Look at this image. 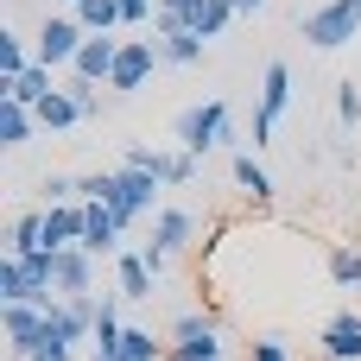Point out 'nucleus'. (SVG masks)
I'll return each mask as SVG.
<instances>
[{
	"instance_id": "nucleus-1",
	"label": "nucleus",
	"mask_w": 361,
	"mask_h": 361,
	"mask_svg": "<svg viewBox=\"0 0 361 361\" xmlns=\"http://www.w3.org/2000/svg\"><path fill=\"white\" fill-rule=\"evenodd\" d=\"M159 190H165V178H152V171H140V165H114L108 171V209H114V222L121 228H133V222H146V216H159L165 203H159Z\"/></svg>"
},
{
	"instance_id": "nucleus-2",
	"label": "nucleus",
	"mask_w": 361,
	"mask_h": 361,
	"mask_svg": "<svg viewBox=\"0 0 361 361\" xmlns=\"http://www.w3.org/2000/svg\"><path fill=\"white\" fill-rule=\"evenodd\" d=\"M171 140L184 146V152H216V146H228L235 140V121H228V102H197V108H184L178 121H171Z\"/></svg>"
},
{
	"instance_id": "nucleus-3",
	"label": "nucleus",
	"mask_w": 361,
	"mask_h": 361,
	"mask_svg": "<svg viewBox=\"0 0 361 361\" xmlns=\"http://www.w3.org/2000/svg\"><path fill=\"white\" fill-rule=\"evenodd\" d=\"M82 44H89V32H82V19H76V13H44V19H38V32H32V57H38V63H51V70H70Z\"/></svg>"
},
{
	"instance_id": "nucleus-4",
	"label": "nucleus",
	"mask_w": 361,
	"mask_h": 361,
	"mask_svg": "<svg viewBox=\"0 0 361 361\" xmlns=\"http://www.w3.org/2000/svg\"><path fill=\"white\" fill-rule=\"evenodd\" d=\"M298 32H305V44H317V51L349 44V38L361 32V0H324L317 13H305V19H298Z\"/></svg>"
},
{
	"instance_id": "nucleus-5",
	"label": "nucleus",
	"mask_w": 361,
	"mask_h": 361,
	"mask_svg": "<svg viewBox=\"0 0 361 361\" xmlns=\"http://www.w3.org/2000/svg\"><path fill=\"white\" fill-rule=\"evenodd\" d=\"M190 241H197V216H190V209H178V203H165V209L152 216L146 267H152V273H165V267H171V260H178V254H184Z\"/></svg>"
},
{
	"instance_id": "nucleus-6",
	"label": "nucleus",
	"mask_w": 361,
	"mask_h": 361,
	"mask_svg": "<svg viewBox=\"0 0 361 361\" xmlns=\"http://www.w3.org/2000/svg\"><path fill=\"white\" fill-rule=\"evenodd\" d=\"M292 108V63L286 57H273L267 70H260V108H254V146H267L273 140V127H279V114Z\"/></svg>"
},
{
	"instance_id": "nucleus-7",
	"label": "nucleus",
	"mask_w": 361,
	"mask_h": 361,
	"mask_svg": "<svg viewBox=\"0 0 361 361\" xmlns=\"http://www.w3.org/2000/svg\"><path fill=\"white\" fill-rule=\"evenodd\" d=\"M171 361H228V343H222V330H216L209 317L184 311V317L171 324Z\"/></svg>"
},
{
	"instance_id": "nucleus-8",
	"label": "nucleus",
	"mask_w": 361,
	"mask_h": 361,
	"mask_svg": "<svg viewBox=\"0 0 361 361\" xmlns=\"http://www.w3.org/2000/svg\"><path fill=\"white\" fill-rule=\"evenodd\" d=\"M165 57H159V38H121V57H114V76H108V89L114 95H133V89H146L152 82V70H159Z\"/></svg>"
},
{
	"instance_id": "nucleus-9",
	"label": "nucleus",
	"mask_w": 361,
	"mask_h": 361,
	"mask_svg": "<svg viewBox=\"0 0 361 361\" xmlns=\"http://www.w3.org/2000/svg\"><path fill=\"white\" fill-rule=\"evenodd\" d=\"M0 330H6L13 361H32L38 336H44V305H0Z\"/></svg>"
},
{
	"instance_id": "nucleus-10",
	"label": "nucleus",
	"mask_w": 361,
	"mask_h": 361,
	"mask_svg": "<svg viewBox=\"0 0 361 361\" xmlns=\"http://www.w3.org/2000/svg\"><path fill=\"white\" fill-rule=\"evenodd\" d=\"M171 13H178V25H184V32H197L203 44H209V38H222V32H228V25L241 19V13H235L228 0H178Z\"/></svg>"
},
{
	"instance_id": "nucleus-11",
	"label": "nucleus",
	"mask_w": 361,
	"mask_h": 361,
	"mask_svg": "<svg viewBox=\"0 0 361 361\" xmlns=\"http://www.w3.org/2000/svg\"><path fill=\"white\" fill-rule=\"evenodd\" d=\"M152 286H159V273L146 267V247H121V254H114V292H121L127 305H146Z\"/></svg>"
},
{
	"instance_id": "nucleus-12",
	"label": "nucleus",
	"mask_w": 361,
	"mask_h": 361,
	"mask_svg": "<svg viewBox=\"0 0 361 361\" xmlns=\"http://www.w3.org/2000/svg\"><path fill=\"white\" fill-rule=\"evenodd\" d=\"M57 82H63V76H57L51 63H32V70H19V76H0V102H13V108H38Z\"/></svg>"
},
{
	"instance_id": "nucleus-13",
	"label": "nucleus",
	"mask_w": 361,
	"mask_h": 361,
	"mask_svg": "<svg viewBox=\"0 0 361 361\" xmlns=\"http://www.w3.org/2000/svg\"><path fill=\"white\" fill-rule=\"evenodd\" d=\"M121 235H127V228L114 222L108 203H82V247H89L95 260H102V254L114 260V254H121Z\"/></svg>"
},
{
	"instance_id": "nucleus-14",
	"label": "nucleus",
	"mask_w": 361,
	"mask_h": 361,
	"mask_svg": "<svg viewBox=\"0 0 361 361\" xmlns=\"http://www.w3.org/2000/svg\"><path fill=\"white\" fill-rule=\"evenodd\" d=\"M51 286H57V298H82V292H95V254H89V247H63Z\"/></svg>"
},
{
	"instance_id": "nucleus-15",
	"label": "nucleus",
	"mask_w": 361,
	"mask_h": 361,
	"mask_svg": "<svg viewBox=\"0 0 361 361\" xmlns=\"http://www.w3.org/2000/svg\"><path fill=\"white\" fill-rule=\"evenodd\" d=\"M324 361H361V311H336L317 336Z\"/></svg>"
},
{
	"instance_id": "nucleus-16",
	"label": "nucleus",
	"mask_w": 361,
	"mask_h": 361,
	"mask_svg": "<svg viewBox=\"0 0 361 361\" xmlns=\"http://www.w3.org/2000/svg\"><path fill=\"white\" fill-rule=\"evenodd\" d=\"M114 57H121V38H95V32H89V44L76 51V63H70L63 76H82V82H102V89H108Z\"/></svg>"
},
{
	"instance_id": "nucleus-17",
	"label": "nucleus",
	"mask_w": 361,
	"mask_h": 361,
	"mask_svg": "<svg viewBox=\"0 0 361 361\" xmlns=\"http://www.w3.org/2000/svg\"><path fill=\"white\" fill-rule=\"evenodd\" d=\"M38 247H44V203H32V209H19L6 222V254L13 260H32Z\"/></svg>"
},
{
	"instance_id": "nucleus-18",
	"label": "nucleus",
	"mask_w": 361,
	"mask_h": 361,
	"mask_svg": "<svg viewBox=\"0 0 361 361\" xmlns=\"http://www.w3.org/2000/svg\"><path fill=\"white\" fill-rule=\"evenodd\" d=\"M32 114H38V133H70V127H82V108L70 102V89H63V82H57Z\"/></svg>"
},
{
	"instance_id": "nucleus-19",
	"label": "nucleus",
	"mask_w": 361,
	"mask_h": 361,
	"mask_svg": "<svg viewBox=\"0 0 361 361\" xmlns=\"http://www.w3.org/2000/svg\"><path fill=\"white\" fill-rule=\"evenodd\" d=\"M44 247H51V254H63V247H82V203L44 209Z\"/></svg>"
},
{
	"instance_id": "nucleus-20",
	"label": "nucleus",
	"mask_w": 361,
	"mask_h": 361,
	"mask_svg": "<svg viewBox=\"0 0 361 361\" xmlns=\"http://www.w3.org/2000/svg\"><path fill=\"white\" fill-rule=\"evenodd\" d=\"M32 133H38V114H32V108H13V102H0V152H19V146H32Z\"/></svg>"
},
{
	"instance_id": "nucleus-21",
	"label": "nucleus",
	"mask_w": 361,
	"mask_h": 361,
	"mask_svg": "<svg viewBox=\"0 0 361 361\" xmlns=\"http://www.w3.org/2000/svg\"><path fill=\"white\" fill-rule=\"evenodd\" d=\"M228 171H235V184H241L254 203H273V171H267L254 152H235V159H228Z\"/></svg>"
},
{
	"instance_id": "nucleus-22",
	"label": "nucleus",
	"mask_w": 361,
	"mask_h": 361,
	"mask_svg": "<svg viewBox=\"0 0 361 361\" xmlns=\"http://www.w3.org/2000/svg\"><path fill=\"white\" fill-rule=\"evenodd\" d=\"M121 361H171V343H159L152 330L127 324V336H121Z\"/></svg>"
},
{
	"instance_id": "nucleus-23",
	"label": "nucleus",
	"mask_w": 361,
	"mask_h": 361,
	"mask_svg": "<svg viewBox=\"0 0 361 361\" xmlns=\"http://www.w3.org/2000/svg\"><path fill=\"white\" fill-rule=\"evenodd\" d=\"M76 19H82V32L114 38V32H121V0H82V6H76Z\"/></svg>"
},
{
	"instance_id": "nucleus-24",
	"label": "nucleus",
	"mask_w": 361,
	"mask_h": 361,
	"mask_svg": "<svg viewBox=\"0 0 361 361\" xmlns=\"http://www.w3.org/2000/svg\"><path fill=\"white\" fill-rule=\"evenodd\" d=\"M38 57H32V38H19L13 25H0V76H19V70H32Z\"/></svg>"
},
{
	"instance_id": "nucleus-25",
	"label": "nucleus",
	"mask_w": 361,
	"mask_h": 361,
	"mask_svg": "<svg viewBox=\"0 0 361 361\" xmlns=\"http://www.w3.org/2000/svg\"><path fill=\"white\" fill-rule=\"evenodd\" d=\"M330 286L361 292V247H330Z\"/></svg>"
},
{
	"instance_id": "nucleus-26",
	"label": "nucleus",
	"mask_w": 361,
	"mask_h": 361,
	"mask_svg": "<svg viewBox=\"0 0 361 361\" xmlns=\"http://www.w3.org/2000/svg\"><path fill=\"white\" fill-rule=\"evenodd\" d=\"M0 305H38V298H32V279H25L19 260H0Z\"/></svg>"
},
{
	"instance_id": "nucleus-27",
	"label": "nucleus",
	"mask_w": 361,
	"mask_h": 361,
	"mask_svg": "<svg viewBox=\"0 0 361 361\" xmlns=\"http://www.w3.org/2000/svg\"><path fill=\"white\" fill-rule=\"evenodd\" d=\"M38 203H44V209H63V203H82V184H76V178H63V171H51V178L38 184Z\"/></svg>"
},
{
	"instance_id": "nucleus-28",
	"label": "nucleus",
	"mask_w": 361,
	"mask_h": 361,
	"mask_svg": "<svg viewBox=\"0 0 361 361\" xmlns=\"http://www.w3.org/2000/svg\"><path fill=\"white\" fill-rule=\"evenodd\" d=\"M197 178V152H184V146H165V190H184Z\"/></svg>"
},
{
	"instance_id": "nucleus-29",
	"label": "nucleus",
	"mask_w": 361,
	"mask_h": 361,
	"mask_svg": "<svg viewBox=\"0 0 361 361\" xmlns=\"http://www.w3.org/2000/svg\"><path fill=\"white\" fill-rule=\"evenodd\" d=\"M63 89H70V102L82 108V121H95V114H102V95H95L102 82H82V76H63Z\"/></svg>"
},
{
	"instance_id": "nucleus-30",
	"label": "nucleus",
	"mask_w": 361,
	"mask_h": 361,
	"mask_svg": "<svg viewBox=\"0 0 361 361\" xmlns=\"http://www.w3.org/2000/svg\"><path fill=\"white\" fill-rule=\"evenodd\" d=\"M336 121H343L349 133L361 127V89H355V82H343V89H336Z\"/></svg>"
},
{
	"instance_id": "nucleus-31",
	"label": "nucleus",
	"mask_w": 361,
	"mask_h": 361,
	"mask_svg": "<svg viewBox=\"0 0 361 361\" xmlns=\"http://www.w3.org/2000/svg\"><path fill=\"white\" fill-rule=\"evenodd\" d=\"M121 165H140V171L165 178V146H127V159H121Z\"/></svg>"
},
{
	"instance_id": "nucleus-32",
	"label": "nucleus",
	"mask_w": 361,
	"mask_h": 361,
	"mask_svg": "<svg viewBox=\"0 0 361 361\" xmlns=\"http://www.w3.org/2000/svg\"><path fill=\"white\" fill-rule=\"evenodd\" d=\"M159 19V0H121V25L127 32H140V25H152Z\"/></svg>"
},
{
	"instance_id": "nucleus-33",
	"label": "nucleus",
	"mask_w": 361,
	"mask_h": 361,
	"mask_svg": "<svg viewBox=\"0 0 361 361\" xmlns=\"http://www.w3.org/2000/svg\"><path fill=\"white\" fill-rule=\"evenodd\" d=\"M254 361H292L286 336H254Z\"/></svg>"
},
{
	"instance_id": "nucleus-34",
	"label": "nucleus",
	"mask_w": 361,
	"mask_h": 361,
	"mask_svg": "<svg viewBox=\"0 0 361 361\" xmlns=\"http://www.w3.org/2000/svg\"><path fill=\"white\" fill-rule=\"evenodd\" d=\"M32 361H76V349H63V343H38V355Z\"/></svg>"
},
{
	"instance_id": "nucleus-35",
	"label": "nucleus",
	"mask_w": 361,
	"mask_h": 361,
	"mask_svg": "<svg viewBox=\"0 0 361 361\" xmlns=\"http://www.w3.org/2000/svg\"><path fill=\"white\" fill-rule=\"evenodd\" d=\"M228 6H235V13H260L267 0H228Z\"/></svg>"
},
{
	"instance_id": "nucleus-36",
	"label": "nucleus",
	"mask_w": 361,
	"mask_h": 361,
	"mask_svg": "<svg viewBox=\"0 0 361 361\" xmlns=\"http://www.w3.org/2000/svg\"><path fill=\"white\" fill-rule=\"evenodd\" d=\"M89 361H121V355H102V349H89Z\"/></svg>"
},
{
	"instance_id": "nucleus-37",
	"label": "nucleus",
	"mask_w": 361,
	"mask_h": 361,
	"mask_svg": "<svg viewBox=\"0 0 361 361\" xmlns=\"http://www.w3.org/2000/svg\"><path fill=\"white\" fill-rule=\"evenodd\" d=\"M57 6H63V13H76V6H82V0H57Z\"/></svg>"
},
{
	"instance_id": "nucleus-38",
	"label": "nucleus",
	"mask_w": 361,
	"mask_h": 361,
	"mask_svg": "<svg viewBox=\"0 0 361 361\" xmlns=\"http://www.w3.org/2000/svg\"><path fill=\"white\" fill-rule=\"evenodd\" d=\"M159 6H178V0H159Z\"/></svg>"
}]
</instances>
